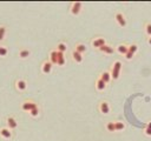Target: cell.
Masks as SVG:
<instances>
[{"instance_id": "obj_1", "label": "cell", "mask_w": 151, "mask_h": 141, "mask_svg": "<svg viewBox=\"0 0 151 141\" xmlns=\"http://www.w3.org/2000/svg\"><path fill=\"white\" fill-rule=\"evenodd\" d=\"M122 61L119 60H116L113 64H112V67H111V71H110V74H111V79L112 80H118L119 77H120V72H122Z\"/></svg>"}, {"instance_id": "obj_2", "label": "cell", "mask_w": 151, "mask_h": 141, "mask_svg": "<svg viewBox=\"0 0 151 141\" xmlns=\"http://www.w3.org/2000/svg\"><path fill=\"white\" fill-rule=\"evenodd\" d=\"M82 11H83V3H80V1H74L70 6V13L74 17L79 15L82 13Z\"/></svg>"}, {"instance_id": "obj_3", "label": "cell", "mask_w": 151, "mask_h": 141, "mask_svg": "<svg viewBox=\"0 0 151 141\" xmlns=\"http://www.w3.org/2000/svg\"><path fill=\"white\" fill-rule=\"evenodd\" d=\"M115 20H116L117 25H118L119 27H122V28L126 27V25H128L126 18H125V15H124L122 12H116V13H115Z\"/></svg>"}, {"instance_id": "obj_4", "label": "cell", "mask_w": 151, "mask_h": 141, "mask_svg": "<svg viewBox=\"0 0 151 141\" xmlns=\"http://www.w3.org/2000/svg\"><path fill=\"white\" fill-rule=\"evenodd\" d=\"M98 109H99V112L102 113L103 115H107V114H110V112H111V107H110V103H109L107 101H105V100H103V101L99 102Z\"/></svg>"}, {"instance_id": "obj_5", "label": "cell", "mask_w": 151, "mask_h": 141, "mask_svg": "<svg viewBox=\"0 0 151 141\" xmlns=\"http://www.w3.org/2000/svg\"><path fill=\"white\" fill-rule=\"evenodd\" d=\"M104 45H106V40H105V38H103V36H96V38H93V39L91 40V46L93 47V48L99 50L100 47H103Z\"/></svg>"}, {"instance_id": "obj_6", "label": "cell", "mask_w": 151, "mask_h": 141, "mask_svg": "<svg viewBox=\"0 0 151 141\" xmlns=\"http://www.w3.org/2000/svg\"><path fill=\"white\" fill-rule=\"evenodd\" d=\"M38 105H37V103L34 102V101H32V100H25L23 103H21V106H20V107H21V111H24V112H31L34 107H37Z\"/></svg>"}, {"instance_id": "obj_7", "label": "cell", "mask_w": 151, "mask_h": 141, "mask_svg": "<svg viewBox=\"0 0 151 141\" xmlns=\"http://www.w3.org/2000/svg\"><path fill=\"white\" fill-rule=\"evenodd\" d=\"M6 125H7V127H8L9 129L13 130V129H15V128L18 127V121H17V119H15L14 117L8 115V117L6 118Z\"/></svg>"}, {"instance_id": "obj_8", "label": "cell", "mask_w": 151, "mask_h": 141, "mask_svg": "<svg viewBox=\"0 0 151 141\" xmlns=\"http://www.w3.org/2000/svg\"><path fill=\"white\" fill-rule=\"evenodd\" d=\"M52 68H53V65L48 60H45L43 64H42V72L44 74H50L52 72Z\"/></svg>"}, {"instance_id": "obj_9", "label": "cell", "mask_w": 151, "mask_h": 141, "mask_svg": "<svg viewBox=\"0 0 151 141\" xmlns=\"http://www.w3.org/2000/svg\"><path fill=\"white\" fill-rule=\"evenodd\" d=\"M15 88L18 91H20V92L26 91V88H27V82H26V80H24V79H18L15 81Z\"/></svg>"}, {"instance_id": "obj_10", "label": "cell", "mask_w": 151, "mask_h": 141, "mask_svg": "<svg viewBox=\"0 0 151 141\" xmlns=\"http://www.w3.org/2000/svg\"><path fill=\"white\" fill-rule=\"evenodd\" d=\"M0 136L4 139H11L12 138V130L8 127H1L0 128Z\"/></svg>"}, {"instance_id": "obj_11", "label": "cell", "mask_w": 151, "mask_h": 141, "mask_svg": "<svg viewBox=\"0 0 151 141\" xmlns=\"http://www.w3.org/2000/svg\"><path fill=\"white\" fill-rule=\"evenodd\" d=\"M99 78L102 79V80H103L106 85H109V83H110V81L112 80V79H111V74H110V71H103L102 73H100Z\"/></svg>"}, {"instance_id": "obj_12", "label": "cell", "mask_w": 151, "mask_h": 141, "mask_svg": "<svg viewBox=\"0 0 151 141\" xmlns=\"http://www.w3.org/2000/svg\"><path fill=\"white\" fill-rule=\"evenodd\" d=\"M106 87H107V85L100 78H97V80H96V89L99 91V92H103V91L106 89Z\"/></svg>"}, {"instance_id": "obj_13", "label": "cell", "mask_w": 151, "mask_h": 141, "mask_svg": "<svg viewBox=\"0 0 151 141\" xmlns=\"http://www.w3.org/2000/svg\"><path fill=\"white\" fill-rule=\"evenodd\" d=\"M116 51H117V53H119V54L125 55V54L129 52V45H125V44H119V45L116 47Z\"/></svg>"}, {"instance_id": "obj_14", "label": "cell", "mask_w": 151, "mask_h": 141, "mask_svg": "<svg viewBox=\"0 0 151 141\" xmlns=\"http://www.w3.org/2000/svg\"><path fill=\"white\" fill-rule=\"evenodd\" d=\"M99 51L102 52V53H104V54H113L115 53V48L111 45H109V44L104 45L103 47H100Z\"/></svg>"}, {"instance_id": "obj_15", "label": "cell", "mask_w": 151, "mask_h": 141, "mask_svg": "<svg viewBox=\"0 0 151 141\" xmlns=\"http://www.w3.org/2000/svg\"><path fill=\"white\" fill-rule=\"evenodd\" d=\"M57 60H58V52L57 50H52L48 54V61L52 65H57Z\"/></svg>"}, {"instance_id": "obj_16", "label": "cell", "mask_w": 151, "mask_h": 141, "mask_svg": "<svg viewBox=\"0 0 151 141\" xmlns=\"http://www.w3.org/2000/svg\"><path fill=\"white\" fill-rule=\"evenodd\" d=\"M71 56H72V59L74 60V62H77V64L83 62V60H84V56H83V54H80V53L76 52L74 50L71 52Z\"/></svg>"}, {"instance_id": "obj_17", "label": "cell", "mask_w": 151, "mask_h": 141, "mask_svg": "<svg viewBox=\"0 0 151 141\" xmlns=\"http://www.w3.org/2000/svg\"><path fill=\"white\" fill-rule=\"evenodd\" d=\"M58 52V51H57ZM66 64V58L64 53L58 52V60H57V66H65Z\"/></svg>"}, {"instance_id": "obj_18", "label": "cell", "mask_w": 151, "mask_h": 141, "mask_svg": "<svg viewBox=\"0 0 151 141\" xmlns=\"http://www.w3.org/2000/svg\"><path fill=\"white\" fill-rule=\"evenodd\" d=\"M30 54H31L30 50H27V48H21V50L19 51V58L23 59V60H25V59H27L28 56H30Z\"/></svg>"}, {"instance_id": "obj_19", "label": "cell", "mask_w": 151, "mask_h": 141, "mask_svg": "<svg viewBox=\"0 0 151 141\" xmlns=\"http://www.w3.org/2000/svg\"><path fill=\"white\" fill-rule=\"evenodd\" d=\"M86 46L84 45V44H82V42H79V44H77L76 46H74V51L76 52H78V53H80V54H84L85 52H86Z\"/></svg>"}, {"instance_id": "obj_20", "label": "cell", "mask_w": 151, "mask_h": 141, "mask_svg": "<svg viewBox=\"0 0 151 141\" xmlns=\"http://www.w3.org/2000/svg\"><path fill=\"white\" fill-rule=\"evenodd\" d=\"M7 34V27L5 25H0V42H3Z\"/></svg>"}, {"instance_id": "obj_21", "label": "cell", "mask_w": 151, "mask_h": 141, "mask_svg": "<svg viewBox=\"0 0 151 141\" xmlns=\"http://www.w3.org/2000/svg\"><path fill=\"white\" fill-rule=\"evenodd\" d=\"M105 128H106V130H107V132H110V133H113V132H116L115 121H109V122H106Z\"/></svg>"}, {"instance_id": "obj_22", "label": "cell", "mask_w": 151, "mask_h": 141, "mask_svg": "<svg viewBox=\"0 0 151 141\" xmlns=\"http://www.w3.org/2000/svg\"><path fill=\"white\" fill-rule=\"evenodd\" d=\"M115 127H116V132H122L125 129V124L123 121H115Z\"/></svg>"}, {"instance_id": "obj_23", "label": "cell", "mask_w": 151, "mask_h": 141, "mask_svg": "<svg viewBox=\"0 0 151 141\" xmlns=\"http://www.w3.org/2000/svg\"><path fill=\"white\" fill-rule=\"evenodd\" d=\"M58 52H60V53H65L66 51H67V45L65 44V42H59L58 45H57V48H56Z\"/></svg>"}, {"instance_id": "obj_24", "label": "cell", "mask_w": 151, "mask_h": 141, "mask_svg": "<svg viewBox=\"0 0 151 141\" xmlns=\"http://www.w3.org/2000/svg\"><path fill=\"white\" fill-rule=\"evenodd\" d=\"M8 54V48L5 45H0V58H5Z\"/></svg>"}, {"instance_id": "obj_25", "label": "cell", "mask_w": 151, "mask_h": 141, "mask_svg": "<svg viewBox=\"0 0 151 141\" xmlns=\"http://www.w3.org/2000/svg\"><path fill=\"white\" fill-rule=\"evenodd\" d=\"M39 114H40V108H39V106L34 107L31 112H30V115H31L32 118H37V117H39Z\"/></svg>"}, {"instance_id": "obj_26", "label": "cell", "mask_w": 151, "mask_h": 141, "mask_svg": "<svg viewBox=\"0 0 151 141\" xmlns=\"http://www.w3.org/2000/svg\"><path fill=\"white\" fill-rule=\"evenodd\" d=\"M129 52L130 53H132V54H136L138 52V46L136 44H131V45H129Z\"/></svg>"}, {"instance_id": "obj_27", "label": "cell", "mask_w": 151, "mask_h": 141, "mask_svg": "<svg viewBox=\"0 0 151 141\" xmlns=\"http://www.w3.org/2000/svg\"><path fill=\"white\" fill-rule=\"evenodd\" d=\"M144 134L146 136H151V121L146 124V126L144 128Z\"/></svg>"}, {"instance_id": "obj_28", "label": "cell", "mask_w": 151, "mask_h": 141, "mask_svg": "<svg viewBox=\"0 0 151 141\" xmlns=\"http://www.w3.org/2000/svg\"><path fill=\"white\" fill-rule=\"evenodd\" d=\"M144 30H145V33H146V35L150 38V36H151V23H146V24H145Z\"/></svg>"}, {"instance_id": "obj_29", "label": "cell", "mask_w": 151, "mask_h": 141, "mask_svg": "<svg viewBox=\"0 0 151 141\" xmlns=\"http://www.w3.org/2000/svg\"><path fill=\"white\" fill-rule=\"evenodd\" d=\"M124 56H125V59H126V60H132V59H134V56H135V54H132V53L128 52V53H126Z\"/></svg>"}, {"instance_id": "obj_30", "label": "cell", "mask_w": 151, "mask_h": 141, "mask_svg": "<svg viewBox=\"0 0 151 141\" xmlns=\"http://www.w3.org/2000/svg\"><path fill=\"white\" fill-rule=\"evenodd\" d=\"M148 44H149V45H150V46H151V36H150V38H149V40H148Z\"/></svg>"}]
</instances>
